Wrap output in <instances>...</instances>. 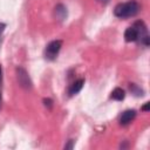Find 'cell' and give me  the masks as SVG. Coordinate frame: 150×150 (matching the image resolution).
Instances as JSON below:
<instances>
[{"mask_svg":"<svg viewBox=\"0 0 150 150\" xmlns=\"http://www.w3.org/2000/svg\"><path fill=\"white\" fill-rule=\"evenodd\" d=\"M130 90H131V93L132 94H135L136 96H142L143 95V90L141 89V88H138L135 83H130Z\"/></svg>","mask_w":150,"mask_h":150,"instance_id":"obj_10","label":"cell"},{"mask_svg":"<svg viewBox=\"0 0 150 150\" xmlns=\"http://www.w3.org/2000/svg\"><path fill=\"white\" fill-rule=\"evenodd\" d=\"M83 84H84V80H83V79L76 80L75 82H73V83L70 84V87H69V89H68V94H69L70 96H73V95H75V94H77V93L82 89Z\"/></svg>","mask_w":150,"mask_h":150,"instance_id":"obj_7","label":"cell"},{"mask_svg":"<svg viewBox=\"0 0 150 150\" xmlns=\"http://www.w3.org/2000/svg\"><path fill=\"white\" fill-rule=\"evenodd\" d=\"M64 148H66V149H71V148H73V141H69V144L66 145Z\"/></svg>","mask_w":150,"mask_h":150,"instance_id":"obj_13","label":"cell"},{"mask_svg":"<svg viewBox=\"0 0 150 150\" xmlns=\"http://www.w3.org/2000/svg\"><path fill=\"white\" fill-rule=\"evenodd\" d=\"M2 81V69H1V66H0V83Z\"/></svg>","mask_w":150,"mask_h":150,"instance_id":"obj_15","label":"cell"},{"mask_svg":"<svg viewBox=\"0 0 150 150\" xmlns=\"http://www.w3.org/2000/svg\"><path fill=\"white\" fill-rule=\"evenodd\" d=\"M110 97L112 98V100H116V101H122V100H124V97H125V93H124V90L122 89V88H115L112 91H111V95H110Z\"/></svg>","mask_w":150,"mask_h":150,"instance_id":"obj_8","label":"cell"},{"mask_svg":"<svg viewBox=\"0 0 150 150\" xmlns=\"http://www.w3.org/2000/svg\"><path fill=\"white\" fill-rule=\"evenodd\" d=\"M16 74H18V81H19L20 86L23 87L25 89H30L32 88V81H30L27 71L23 68L19 67V68H16Z\"/></svg>","mask_w":150,"mask_h":150,"instance_id":"obj_4","label":"cell"},{"mask_svg":"<svg viewBox=\"0 0 150 150\" xmlns=\"http://www.w3.org/2000/svg\"><path fill=\"white\" fill-rule=\"evenodd\" d=\"M55 15H56V18H59L60 20H63V19H66V16H67V11H66V7L63 6V5H57L56 7H55Z\"/></svg>","mask_w":150,"mask_h":150,"instance_id":"obj_9","label":"cell"},{"mask_svg":"<svg viewBox=\"0 0 150 150\" xmlns=\"http://www.w3.org/2000/svg\"><path fill=\"white\" fill-rule=\"evenodd\" d=\"M98 1H101V2H108L109 0H98Z\"/></svg>","mask_w":150,"mask_h":150,"instance_id":"obj_16","label":"cell"},{"mask_svg":"<svg viewBox=\"0 0 150 150\" xmlns=\"http://www.w3.org/2000/svg\"><path fill=\"white\" fill-rule=\"evenodd\" d=\"M139 12V5L138 2L131 0L128 2H122L118 4L115 9H114V14L117 18H130V16H135L137 13Z\"/></svg>","mask_w":150,"mask_h":150,"instance_id":"obj_1","label":"cell"},{"mask_svg":"<svg viewBox=\"0 0 150 150\" xmlns=\"http://www.w3.org/2000/svg\"><path fill=\"white\" fill-rule=\"evenodd\" d=\"M135 117H136V111H135L134 109H128V110H125V111L122 112V115H121V117H120V123H121L122 125H127V124H129Z\"/></svg>","mask_w":150,"mask_h":150,"instance_id":"obj_5","label":"cell"},{"mask_svg":"<svg viewBox=\"0 0 150 150\" xmlns=\"http://www.w3.org/2000/svg\"><path fill=\"white\" fill-rule=\"evenodd\" d=\"M124 39L127 42H134V41H137V30L136 28L132 26L128 27L124 32Z\"/></svg>","mask_w":150,"mask_h":150,"instance_id":"obj_6","label":"cell"},{"mask_svg":"<svg viewBox=\"0 0 150 150\" xmlns=\"http://www.w3.org/2000/svg\"><path fill=\"white\" fill-rule=\"evenodd\" d=\"M0 108H1V93H0Z\"/></svg>","mask_w":150,"mask_h":150,"instance_id":"obj_17","label":"cell"},{"mask_svg":"<svg viewBox=\"0 0 150 150\" xmlns=\"http://www.w3.org/2000/svg\"><path fill=\"white\" fill-rule=\"evenodd\" d=\"M61 47H62V41L61 40L50 41L45 48V57L49 61H54L57 57Z\"/></svg>","mask_w":150,"mask_h":150,"instance_id":"obj_2","label":"cell"},{"mask_svg":"<svg viewBox=\"0 0 150 150\" xmlns=\"http://www.w3.org/2000/svg\"><path fill=\"white\" fill-rule=\"evenodd\" d=\"M134 27L137 30V41H139L144 46H149V35H148V29H146V26L144 25V22L136 21L134 23Z\"/></svg>","mask_w":150,"mask_h":150,"instance_id":"obj_3","label":"cell"},{"mask_svg":"<svg viewBox=\"0 0 150 150\" xmlns=\"http://www.w3.org/2000/svg\"><path fill=\"white\" fill-rule=\"evenodd\" d=\"M43 102H45V105H46V107H47V105H48L49 108L52 107V103H53V102H52V100H50V98H45V100H43Z\"/></svg>","mask_w":150,"mask_h":150,"instance_id":"obj_12","label":"cell"},{"mask_svg":"<svg viewBox=\"0 0 150 150\" xmlns=\"http://www.w3.org/2000/svg\"><path fill=\"white\" fill-rule=\"evenodd\" d=\"M142 109H143V110H145V111H148V110H149V103L146 102V103H145V105H144Z\"/></svg>","mask_w":150,"mask_h":150,"instance_id":"obj_14","label":"cell"},{"mask_svg":"<svg viewBox=\"0 0 150 150\" xmlns=\"http://www.w3.org/2000/svg\"><path fill=\"white\" fill-rule=\"evenodd\" d=\"M5 28H6V25L2 23V22H0V42H1V35H2V33L5 30Z\"/></svg>","mask_w":150,"mask_h":150,"instance_id":"obj_11","label":"cell"}]
</instances>
